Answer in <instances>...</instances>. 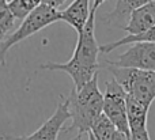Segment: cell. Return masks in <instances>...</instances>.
Listing matches in <instances>:
<instances>
[{"instance_id":"6da1fadb","label":"cell","mask_w":155,"mask_h":140,"mask_svg":"<svg viewBox=\"0 0 155 140\" xmlns=\"http://www.w3.org/2000/svg\"><path fill=\"white\" fill-rule=\"evenodd\" d=\"M95 12L97 8L91 7L88 21L83 30L78 34L75 50L67 63L41 64L42 70L61 71V72L68 73L74 82V89L76 90L84 86L99 70V45L97 44L95 38Z\"/></svg>"},{"instance_id":"7a4b0ae2","label":"cell","mask_w":155,"mask_h":140,"mask_svg":"<svg viewBox=\"0 0 155 140\" xmlns=\"http://www.w3.org/2000/svg\"><path fill=\"white\" fill-rule=\"evenodd\" d=\"M72 124L63 132L78 129L79 133L88 132L95 119L104 110V94L98 87V72L80 89H72L67 97Z\"/></svg>"},{"instance_id":"3957f363","label":"cell","mask_w":155,"mask_h":140,"mask_svg":"<svg viewBox=\"0 0 155 140\" xmlns=\"http://www.w3.org/2000/svg\"><path fill=\"white\" fill-rule=\"evenodd\" d=\"M59 21H61L60 11L56 7H52L46 3H41L33 11H30L22 19V23L0 44V67L5 65V56L12 46H15L16 44L22 42L23 40L31 37V35L37 34L40 30L45 29L46 26L53 24Z\"/></svg>"},{"instance_id":"277c9868","label":"cell","mask_w":155,"mask_h":140,"mask_svg":"<svg viewBox=\"0 0 155 140\" xmlns=\"http://www.w3.org/2000/svg\"><path fill=\"white\" fill-rule=\"evenodd\" d=\"M113 78L121 84L128 97L151 106L155 99V71L124 68L106 64Z\"/></svg>"},{"instance_id":"5b68a950","label":"cell","mask_w":155,"mask_h":140,"mask_svg":"<svg viewBox=\"0 0 155 140\" xmlns=\"http://www.w3.org/2000/svg\"><path fill=\"white\" fill-rule=\"evenodd\" d=\"M104 112L118 131L131 133L127 117V93L114 78L106 82L104 94Z\"/></svg>"},{"instance_id":"8992f818","label":"cell","mask_w":155,"mask_h":140,"mask_svg":"<svg viewBox=\"0 0 155 140\" xmlns=\"http://www.w3.org/2000/svg\"><path fill=\"white\" fill-rule=\"evenodd\" d=\"M70 119H71V113H70L68 101L67 98L64 101H61V97H60V101L57 102L53 114L45 122H42V125L37 131H34L31 135L18 136V138L4 135L0 139L2 140H57L59 133L63 131L64 124Z\"/></svg>"},{"instance_id":"52a82bcc","label":"cell","mask_w":155,"mask_h":140,"mask_svg":"<svg viewBox=\"0 0 155 140\" xmlns=\"http://www.w3.org/2000/svg\"><path fill=\"white\" fill-rule=\"evenodd\" d=\"M106 64L124 68L155 71V42H134L123 54Z\"/></svg>"},{"instance_id":"ba28073f","label":"cell","mask_w":155,"mask_h":140,"mask_svg":"<svg viewBox=\"0 0 155 140\" xmlns=\"http://www.w3.org/2000/svg\"><path fill=\"white\" fill-rule=\"evenodd\" d=\"M155 24V0L143 4L131 14L127 24L123 27L128 34H137Z\"/></svg>"},{"instance_id":"9c48e42d","label":"cell","mask_w":155,"mask_h":140,"mask_svg":"<svg viewBox=\"0 0 155 140\" xmlns=\"http://www.w3.org/2000/svg\"><path fill=\"white\" fill-rule=\"evenodd\" d=\"M90 0H74L65 10L60 11L61 21L67 22L79 34L90 16Z\"/></svg>"},{"instance_id":"30bf717a","label":"cell","mask_w":155,"mask_h":140,"mask_svg":"<svg viewBox=\"0 0 155 140\" xmlns=\"http://www.w3.org/2000/svg\"><path fill=\"white\" fill-rule=\"evenodd\" d=\"M150 106L127 95V117L129 131H139L147 128V117Z\"/></svg>"},{"instance_id":"8fae6325","label":"cell","mask_w":155,"mask_h":140,"mask_svg":"<svg viewBox=\"0 0 155 140\" xmlns=\"http://www.w3.org/2000/svg\"><path fill=\"white\" fill-rule=\"evenodd\" d=\"M151 2V0H117L116 7L112 12L107 14V22L112 24H121V22H128L131 14L136 8L142 7L143 4ZM127 24V23H125Z\"/></svg>"},{"instance_id":"7c38bea8","label":"cell","mask_w":155,"mask_h":140,"mask_svg":"<svg viewBox=\"0 0 155 140\" xmlns=\"http://www.w3.org/2000/svg\"><path fill=\"white\" fill-rule=\"evenodd\" d=\"M134 42H155V24L148 29L143 30L142 33L137 34H128L127 37L121 38L118 41L110 44H105V45L99 46V53H110L112 50L120 48L123 45H131Z\"/></svg>"},{"instance_id":"4fadbf2b","label":"cell","mask_w":155,"mask_h":140,"mask_svg":"<svg viewBox=\"0 0 155 140\" xmlns=\"http://www.w3.org/2000/svg\"><path fill=\"white\" fill-rule=\"evenodd\" d=\"M116 131H117L116 125L107 119V116L104 112L97 117L90 128V132L97 140H112Z\"/></svg>"},{"instance_id":"5bb4252c","label":"cell","mask_w":155,"mask_h":140,"mask_svg":"<svg viewBox=\"0 0 155 140\" xmlns=\"http://www.w3.org/2000/svg\"><path fill=\"white\" fill-rule=\"evenodd\" d=\"M42 0H10L7 3L16 19H23L30 11L40 5Z\"/></svg>"},{"instance_id":"9a60e30c","label":"cell","mask_w":155,"mask_h":140,"mask_svg":"<svg viewBox=\"0 0 155 140\" xmlns=\"http://www.w3.org/2000/svg\"><path fill=\"white\" fill-rule=\"evenodd\" d=\"M15 19V15L10 10L8 4L0 5V44L3 42V40L8 35L10 30L14 27Z\"/></svg>"},{"instance_id":"2e32d148","label":"cell","mask_w":155,"mask_h":140,"mask_svg":"<svg viewBox=\"0 0 155 140\" xmlns=\"http://www.w3.org/2000/svg\"><path fill=\"white\" fill-rule=\"evenodd\" d=\"M131 140H151L147 128L139 131H131Z\"/></svg>"},{"instance_id":"e0dca14e","label":"cell","mask_w":155,"mask_h":140,"mask_svg":"<svg viewBox=\"0 0 155 140\" xmlns=\"http://www.w3.org/2000/svg\"><path fill=\"white\" fill-rule=\"evenodd\" d=\"M112 140H131V133L123 132V131H116L114 135H113Z\"/></svg>"},{"instance_id":"ac0fdd59","label":"cell","mask_w":155,"mask_h":140,"mask_svg":"<svg viewBox=\"0 0 155 140\" xmlns=\"http://www.w3.org/2000/svg\"><path fill=\"white\" fill-rule=\"evenodd\" d=\"M42 3H46V4L52 5V7L59 8L60 5H63L65 3V0H42Z\"/></svg>"},{"instance_id":"d6986e66","label":"cell","mask_w":155,"mask_h":140,"mask_svg":"<svg viewBox=\"0 0 155 140\" xmlns=\"http://www.w3.org/2000/svg\"><path fill=\"white\" fill-rule=\"evenodd\" d=\"M105 2H107V0H94V4H93V7L94 8H98L101 4H104Z\"/></svg>"},{"instance_id":"ffe728a7","label":"cell","mask_w":155,"mask_h":140,"mask_svg":"<svg viewBox=\"0 0 155 140\" xmlns=\"http://www.w3.org/2000/svg\"><path fill=\"white\" fill-rule=\"evenodd\" d=\"M87 133H88V140H97L95 138H94V135H93V133H91V132H90V131H88V132H87Z\"/></svg>"},{"instance_id":"44dd1931","label":"cell","mask_w":155,"mask_h":140,"mask_svg":"<svg viewBox=\"0 0 155 140\" xmlns=\"http://www.w3.org/2000/svg\"><path fill=\"white\" fill-rule=\"evenodd\" d=\"M8 3V0H0V5H5Z\"/></svg>"},{"instance_id":"7402d4cb","label":"cell","mask_w":155,"mask_h":140,"mask_svg":"<svg viewBox=\"0 0 155 140\" xmlns=\"http://www.w3.org/2000/svg\"><path fill=\"white\" fill-rule=\"evenodd\" d=\"M82 136H83V133H79V135L76 136V140H82Z\"/></svg>"},{"instance_id":"603a6c76","label":"cell","mask_w":155,"mask_h":140,"mask_svg":"<svg viewBox=\"0 0 155 140\" xmlns=\"http://www.w3.org/2000/svg\"><path fill=\"white\" fill-rule=\"evenodd\" d=\"M74 140H76V138H75V139H74Z\"/></svg>"}]
</instances>
